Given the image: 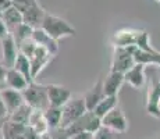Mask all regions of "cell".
<instances>
[{
    "label": "cell",
    "instance_id": "1",
    "mask_svg": "<svg viewBox=\"0 0 160 139\" xmlns=\"http://www.w3.org/2000/svg\"><path fill=\"white\" fill-rule=\"evenodd\" d=\"M41 28L50 38H53L54 41H57V42L60 41V39L75 35V28H74L71 24L67 22L64 18L57 17V15H53V14H49V13H46Z\"/></svg>",
    "mask_w": 160,
    "mask_h": 139
},
{
    "label": "cell",
    "instance_id": "2",
    "mask_svg": "<svg viewBox=\"0 0 160 139\" xmlns=\"http://www.w3.org/2000/svg\"><path fill=\"white\" fill-rule=\"evenodd\" d=\"M22 96L25 103L33 110L45 111L50 107L48 97V88L43 83H36L35 81L31 82L28 88L22 91Z\"/></svg>",
    "mask_w": 160,
    "mask_h": 139
},
{
    "label": "cell",
    "instance_id": "3",
    "mask_svg": "<svg viewBox=\"0 0 160 139\" xmlns=\"http://www.w3.org/2000/svg\"><path fill=\"white\" fill-rule=\"evenodd\" d=\"M87 106H85L84 96H72L61 107V124L60 129H64L70 127L72 122H75L78 118H81L87 113Z\"/></svg>",
    "mask_w": 160,
    "mask_h": 139
},
{
    "label": "cell",
    "instance_id": "4",
    "mask_svg": "<svg viewBox=\"0 0 160 139\" xmlns=\"http://www.w3.org/2000/svg\"><path fill=\"white\" fill-rule=\"evenodd\" d=\"M102 127V121L100 118L93 113V111H87L81 118H78L75 122H72L70 127L64 128V134L68 138L74 137L78 134H84V132H89V134H95L98 129Z\"/></svg>",
    "mask_w": 160,
    "mask_h": 139
},
{
    "label": "cell",
    "instance_id": "5",
    "mask_svg": "<svg viewBox=\"0 0 160 139\" xmlns=\"http://www.w3.org/2000/svg\"><path fill=\"white\" fill-rule=\"evenodd\" d=\"M135 46H127V47H114L112 57V68L110 71L114 72H127L130 68L135 66Z\"/></svg>",
    "mask_w": 160,
    "mask_h": 139
},
{
    "label": "cell",
    "instance_id": "6",
    "mask_svg": "<svg viewBox=\"0 0 160 139\" xmlns=\"http://www.w3.org/2000/svg\"><path fill=\"white\" fill-rule=\"evenodd\" d=\"M100 121H102V127L112 129L116 134H124L128 129V120L120 107H116L114 110L107 113L106 116L100 118Z\"/></svg>",
    "mask_w": 160,
    "mask_h": 139
},
{
    "label": "cell",
    "instance_id": "7",
    "mask_svg": "<svg viewBox=\"0 0 160 139\" xmlns=\"http://www.w3.org/2000/svg\"><path fill=\"white\" fill-rule=\"evenodd\" d=\"M146 113L153 118H160V79L153 78L150 81L146 95Z\"/></svg>",
    "mask_w": 160,
    "mask_h": 139
},
{
    "label": "cell",
    "instance_id": "8",
    "mask_svg": "<svg viewBox=\"0 0 160 139\" xmlns=\"http://www.w3.org/2000/svg\"><path fill=\"white\" fill-rule=\"evenodd\" d=\"M46 88H48L49 104L52 107H63L72 97V92L63 85L50 83V85H46Z\"/></svg>",
    "mask_w": 160,
    "mask_h": 139
},
{
    "label": "cell",
    "instance_id": "9",
    "mask_svg": "<svg viewBox=\"0 0 160 139\" xmlns=\"http://www.w3.org/2000/svg\"><path fill=\"white\" fill-rule=\"evenodd\" d=\"M53 57H54V56H52L45 47H42V46H39V45L36 46V49L33 50V53L28 57L29 58V63H31V68H32L33 79H35L36 77H38L39 74L43 71V68L48 66L49 63H50Z\"/></svg>",
    "mask_w": 160,
    "mask_h": 139
},
{
    "label": "cell",
    "instance_id": "10",
    "mask_svg": "<svg viewBox=\"0 0 160 139\" xmlns=\"http://www.w3.org/2000/svg\"><path fill=\"white\" fill-rule=\"evenodd\" d=\"M0 43H2V56H3L2 64L6 68H13L15 60H17V56L20 53L18 45L15 43L13 35H8L7 38L0 41Z\"/></svg>",
    "mask_w": 160,
    "mask_h": 139
},
{
    "label": "cell",
    "instance_id": "11",
    "mask_svg": "<svg viewBox=\"0 0 160 139\" xmlns=\"http://www.w3.org/2000/svg\"><path fill=\"white\" fill-rule=\"evenodd\" d=\"M141 29H132V28H122L114 32L112 43L114 47H127V46H135Z\"/></svg>",
    "mask_w": 160,
    "mask_h": 139
},
{
    "label": "cell",
    "instance_id": "12",
    "mask_svg": "<svg viewBox=\"0 0 160 139\" xmlns=\"http://www.w3.org/2000/svg\"><path fill=\"white\" fill-rule=\"evenodd\" d=\"M104 99V91H103V79H98L91 88L85 92L84 95V100H85V106H87L88 111H93L95 107L100 103Z\"/></svg>",
    "mask_w": 160,
    "mask_h": 139
},
{
    "label": "cell",
    "instance_id": "13",
    "mask_svg": "<svg viewBox=\"0 0 160 139\" xmlns=\"http://www.w3.org/2000/svg\"><path fill=\"white\" fill-rule=\"evenodd\" d=\"M21 14H22V18H24V24L36 29V28H41L42 22H43V18L46 15V11L39 3H36V4L21 11Z\"/></svg>",
    "mask_w": 160,
    "mask_h": 139
},
{
    "label": "cell",
    "instance_id": "14",
    "mask_svg": "<svg viewBox=\"0 0 160 139\" xmlns=\"http://www.w3.org/2000/svg\"><path fill=\"white\" fill-rule=\"evenodd\" d=\"M145 64L137 63L132 68H130L127 72H124V82L132 86L134 89H141L145 85Z\"/></svg>",
    "mask_w": 160,
    "mask_h": 139
},
{
    "label": "cell",
    "instance_id": "15",
    "mask_svg": "<svg viewBox=\"0 0 160 139\" xmlns=\"http://www.w3.org/2000/svg\"><path fill=\"white\" fill-rule=\"evenodd\" d=\"M0 95H2L3 100H4L6 107H7L8 116L13 114L18 107H21L24 103H25L24 96H22V92L14 91V89H10V88H3L2 91H0Z\"/></svg>",
    "mask_w": 160,
    "mask_h": 139
},
{
    "label": "cell",
    "instance_id": "16",
    "mask_svg": "<svg viewBox=\"0 0 160 139\" xmlns=\"http://www.w3.org/2000/svg\"><path fill=\"white\" fill-rule=\"evenodd\" d=\"M32 41L35 42L36 45L45 47L52 56H56L58 53V42L54 41L53 38H50L42 28H36V29H33Z\"/></svg>",
    "mask_w": 160,
    "mask_h": 139
},
{
    "label": "cell",
    "instance_id": "17",
    "mask_svg": "<svg viewBox=\"0 0 160 139\" xmlns=\"http://www.w3.org/2000/svg\"><path fill=\"white\" fill-rule=\"evenodd\" d=\"M122 83H124V74L110 71L103 81L104 96H117Z\"/></svg>",
    "mask_w": 160,
    "mask_h": 139
},
{
    "label": "cell",
    "instance_id": "18",
    "mask_svg": "<svg viewBox=\"0 0 160 139\" xmlns=\"http://www.w3.org/2000/svg\"><path fill=\"white\" fill-rule=\"evenodd\" d=\"M2 18H3V21H4L6 27H7L8 32H10V35L21 25V24H24V18H22L21 11L18 10V8H15L13 4L3 11Z\"/></svg>",
    "mask_w": 160,
    "mask_h": 139
},
{
    "label": "cell",
    "instance_id": "19",
    "mask_svg": "<svg viewBox=\"0 0 160 139\" xmlns=\"http://www.w3.org/2000/svg\"><path fill=\"white\" fill-rule=\"evenodd\" d=\"M7 88L10 89H14V91H18V92H22L28 88L29 82L25 79V77L22 74H20L17 70L14 68H8L7 70V74H6V79H4Z\"/></svg>",
    "mask_w": 160,
    "mask_h": 139
},
{
    "label": "cell",
    "instance_id": "20",
    "mask_svg": "<svg viewBox=\"0 0 160 139\" xmlns=\"http://www.w3.org/2000/svg\"><path fill=\"white\" fill-rule=\"evenodd\" d=\"M28 127H31L42 139H43L46 135H49V131H50L48 121H46V118L43 116V111H39V110H33Z\"/></svg>",
    "mask_w": 160,
    "mask_h": 139
},
{
    "label": "cell",
    "instance_id": "21",
    "mask_svg": "<svg viewBox=\"0 0 160 139\" xmlns=\"http://www.w3.org/2000/svg\"><path fill=\"white\" fill-rule=\"evenodd\" d=\"M25 125L17 124L14 121H10V120H6L2 124L0 129H2V137L3 139H15L20 135H24L25 132Z\"/></svg>",
    "mask_w": 160,
    "mask_h": 139
},
{
    "label": "cell",
    "instance_id": "22",
    "mask_svg": "<svg viewBox=\"0 0 160 139\" xmlns=\"http://www.w3.org/2000/svg\"><path fill=\"white\" fill-rule=\"evenodd\" d=\"M32 113H33V109H32V107H29L27 103H24L22 106L18 107V109L15 110L13 114H10L7 120H10V121H14V122H17V124H21V125L28 127V124H29V120H31V116H32Z\"/></svg>",
    "mask_w": 160,
    "mask_h": 139
},
{
    "label": "cell",
    "instance_id": "23",
    "mask_svg": "<svg viewBox=\"0 0 160 139\" xmlns=\"http://www.w3.org/2000/svg\"><path fill=\"white\" fill-rule=\"evenodd\" d=\"M13 68L17 70L20 74H22V75L25 77V79H27V81H28L29 83L35 81V79H33V77H32V68H31L29 58L27 57V56H24L22 53H18L17 60H15Z\"/></svg>",
    "mask_w": 160,
    "mask_h": 139
},
{
    "label": "cell",
    "instance_id": "24",
    "mask_svg": "<svg viewBox=\"0 0 160 139\" xmlns=\"http://www.w3.org/2000/svg\"><path fill=\"white\" fill-rule=\"evenodd\" d=\"M135 63L139 64H153V66L160 67V52L159 50H153V52H142L139 49H137L135 52Z\"/></svg>",
    "mask_w": 160,
    "mask_h": 139
},
{
    "label": "cell",
    "instance_id": "25",
    "mask_svg": "<svg viewBox=\"0 0 160 139\" xmlns=\"http://www.w3.org/2000/svg\"><path fill=\"white\" fill-rule=\"evenodd\" d=\"M116 107H118V97L117 96H104L103 100L95 107L93 113L96 114L99 118H102L107 113L114 110Z\"/></svg>",
    "mask_w": 160,
    "mask_h": 139
},
{
    "label": "cell",
    "instance_id": "26",
    "mask_svg": "<svg viewBox=\"0 0 160 139\" xmlns=\"http://www.w3.org/2000/svg\"><path fill=\"white\" fill-rule=\"evenodd\" d=\"M43 116L49 124L50 129H58L61 124V107H49L48 110L43 111Z\"/></svg>",
    "mask_w": 160,
    "mask_h": 139
},
{
    "label": "cell",
    "instance_id": "27",
    "mask_svg": "<svg viewBox=\"0 0 160 139\" xmlns=\"http://www.w3.org/2000/svg\"><path fill=\"white\" fill-rule=\"evenodd\" d=\"M32 32H33V28H31L29 25H27V24H21L11 35H13L15 43L20 46L22 42H25V41H28V39L32 38Z\"/></svg>",
    "mask_w": 160,
    "mask_h": 139
},
{
    "label": "cell",
    "instance_id": "28",
    "mask_svg": "<svg viewBox=\"0 0 160 139\" xmlns=\"http://www.w3.org/2000/svg\"><path fill=\"white\" fill-rule=\"evenodd\" d=\"M93 139H117V137H116V132H113L112 129L100 127L93 134Z\"/></svg>",
    "mask_w": 160,
    "mask_h": 139
},
{
    "label": "cell",
    "instance_id": "29",
    "mask_svg": "<svg viewBox=\"0 0 160 139\" xmlns=\"http://www.w3.org/2000/svg\"><path fill=\"white\" fill-rule=\"evenodd\" d=\"M11 3H13V6L15 8H18L20 11H24L25 8L36 4V3H39V0H13Z\"/></svg>",
    "mask_w": 160,
    "mask_h": 139
},
{
    "label": "cell",
    "instance_id": "30",
    "mask_svg": "<svg viewBox=\"0 0 160 139\" xmlns=\"http://www.w3.org/2000/svg\"><path fill=\"white\" fill-rule=\"evenodd\" d=\"M7 118H8V111H7V107H6L2 95H0V121L7 120Z\"/></svg>",
    "mask_w": 160,
    "mask_h": 139
},
{
    "label": "cell",
    "instance_id": "31",
    "mask_svg": "<svg viewBox=\"0 0 160 139\" xmlns=\"http://www.w3.org/2000/svg\"><path fill=\"white\" fill-rule=\"evenodd\" d=\"M8 35H10V32H8V29H7V27H6L3 18L0 17V41H3L4 38H7Z\"/></svg>",
    "mask_w": 160,
    "mask_h": 139
},
{
    "label": "cell",
    "instance_id": "32",
    "mask_svg": "<svg viewBox=\"0 0 160 139\" xmlns=\"http://www.w3.org/2000/svg\"><path fill=\"white\" fill-rule=\"evenodd\" d=\"M70 139H93V134H89V132H84V134H78L74 135Z\"/></svg>",
    "mask_w": 160,
    "mask_h": 139
},
{
    "label": "cell",
    "instance_id": "33",
    "mask_svg": "<svg viewBox=\"0 0 160 139\" xmlns=\"http://www.w3.org/2000/svg\"><path fill=\"white\" fill-rule=\"evenodd\" d=\"M7 70H8V68H6V67L3 66L2 63H0V82H4L6 74H7Z\"/></svg>",
    "mask_w": 160,
    "mask_h": 139
},
{
    "label": "cell",
    "instance_id": "34",
    "mask_svg": "<svg viewBox=\"0 0 160 139\" xmlns=\"http://www.w3.org/2000/svg\"><path fill=\"white\" fill-rule=\"evenodd\" d=\"M15 139H27V138H25V135H20V137H17Z\"/></svg>",
    "mask_w": 160,
    "mask_h": 139
},
{
    "label": "cell",
    "instance_id": "35",
    "mask_svg": "<svg viewBox=\"0 0 160 139\" xmlns=\"http://www.w3.org/2000/svg\"><path fill=\"white\" fill-rule=\"evenodd\" d=\"M155 2H158V3H160V0H155Z\"/></svg>",
    "mask_w": 160,
    "mask_h": 139
},
{
    "label": "cell",
    "instance_id": "36",
    "mask_svg": "<svg viewBox=\"0 0 160 139\" xmlns=\"http://www.w3.org/2000/svg\"><path fill=\"white\" fill-rule=\"evenodd\" d=\"M2 124H3V122H0V127H2Z\"/></svg>",
    "mask_w": 160,
    "mask_h": 139
},
{
    "label": "cell",
    "instance_id": "37",
    "mask_svg": "<svg viewBox=\"0 0 160 139\" xmlns=\"http://www.w3.org/2000/svg\"><path fill=\"white\" fill-rule=\"evenodd\" d=\"M8 2H13V0H8Z\"/></svg>",
    "mask_w": 160,
    "mask_h": 139
}]
</instances>
